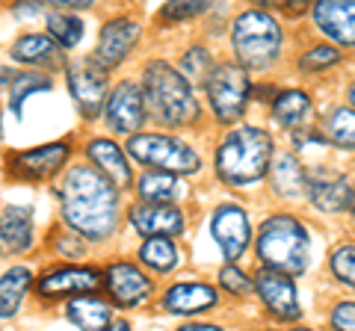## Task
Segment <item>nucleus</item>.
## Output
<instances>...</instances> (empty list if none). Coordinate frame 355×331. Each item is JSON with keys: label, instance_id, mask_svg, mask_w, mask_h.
Masks as SVG:
<instances>
[{"label": "nucleus", "instance_id": "obj_8", "mask_svg": "<svg viewBox=\"0 0 355 331\" xmlns=\"http://www.w3.org/2000/svg\"><path fill=\"white\" fill-rule=\"evenodd\" d=\"M210 231H214V240L219 242V249H222V255H225L228 263H234L243 255V251H246L249 240H252L249 216L237 204H222V207H216L214 222H210Z\"/></svg>", "mask_w": 355, "mask_h": 331}, {"label": "nucleus", "instance_id": "obj_16", "mask_svg": "<svg viewBox=\"0 0 355 331\" xmlns=\"http://www.w3.org/2000/svg\"><path fill=\"white\" fill-rule=\"evenodd\" d=\"M314 21L329 39L355 48V0H349V3H340V0L317 3L314 6Z\"/></svg>", "mask_w": 355, "mask_h": 331}, {"label": "nucleus", "instance_id": "obj_35", "mask_svg": "<svg viewBox=\"0 0 355 331\" xmlns=\"http://www.w3.org/2000/svg\"><path fill=\"white\" fill-rule=\"evenodd\" d=\"M219 281H222V287H225L228 293H234V296H249L252 290H254V284H252V278L246 272H240L237 267H225L219 272Z\"/></svg>", "mask_w": 355, "mask_h": 331}, {"label": "nucleus", "instance_id": "obj_10", "mask_svg": "<svg viewBox=\"0 0 355 331\" xmlns=\"http://www.w3.org/2000/svg\"><path fill=\"white\" fill-rule=\"evenodd\" d=\"M69 89L86 118H95L101 113L104 98H107V77L101 69H95L92 60L69 65Z\"/></svg>", "mask_w": 355, "mask_h": 331}, {"label": "nucleus", "instance_id": "obj_38", "mask_svg": "<svg viewBox=\"0 0 355 331\" xmlns=\"http://www.w3.org/2000/svg\"><path fill=\"white\" fill-rule=\"evenodd\" d=\"M57 240H60V242H57V249L65 251V255H71V258L83 255V242H74L77 237H71V234H60Z\"/></svg>", "mask_w": 355, "mask_h": 331}, {"label": "nucleus", "instance_id": "obj_23", "mask_svg": "<svg viewBox=\"0 0 355 331\" xmlns=\"http://www.w3.org/2000/svg\"><path fill=\"white\" fill-rule=\"evenodd\" d=\"M272 186L275 193L284 195V198H293V195H302L308 193V172L302 169L293 154H279L272 163Z\"/></svg>", "mask_w": 355, "mask_h": 331}, {"label": "nucleus", "instance_id": "obj_45", "mask_svg": "<svg viewBox=\"0 0 355 331\" xmlns=\"http://www.w3.org/2000/svg\"><path fill=\"white\" fill-rule=\"evenodd\" d=\"M352 216H355V204H352Z\"/></svg>", "mask_w": 355, "mask_h": 331}, {"label": "nucleus", "instance_id": "obj_22", "mask_svg": "<svg viewBox=\"0 0 355 331\" xmlns=\"http://www.w3.org/2000/svg\"><path fill=\"white\" fill-rule=\"evenodd\" d=\"M69 316L77 328L83 331H107L110 319H113V307L104 299H95V296H77L69 302Z\"/></svg>", "mask_w": 355, "mask_h": 331}, {"label": "nucleus", "instance_id": "obj_1", "mask_svg": "<svg viewBox=\"0 0 355 331\" xmlns=\"http://www.w3.org/2000/svg\"><path fill=\"white\" fill-rule=\"evenodd\" d=\"M65 225L86 240H107L119 225V193L104 172L74 166L60 186Z\"/></svg>", "mask_w": 355, "mask_h": 331}, {"label": "nucleus", "instance_id": "obj_31", "mask_svg": "<svg viewBox=\"0 0 355 331\" xmlns=\"http://www.w3.org/2000/svg\"><path fill=\"white\" fill-rule=\"evenodd\" d=\"M178 69H181V77L187 83H205L210 80V74H214V62H210V53L205 48H190L178 62Z\"/></svg>", "mask_w": 355, "mask_h": 331}, {"label": "nucleus", "instance_id": "obj_37", "mask_svg": "<svg viewBox=\"0 0 355 331\" xmlns=\"http://www.w3.org/2000/svg\"><path fill=\"white\" fill-rule=\"evenodd\" d=\"M331 328L335 331H355V302H340L331 311Z\"/></svg>", "mask_w": 355, "mask_h": 331}, {"label": "nucleus", "instance_id": "obj_41", "mask_svg": "<svg viewBox=\"0 0 355 331\" xmlns=\"http://www.w3.org/2000/svg\"><path fill=\"white\" fill-rule=\"evenodd\" d=\"M178 331H222L219 325H207V323H198V325H184V328H178Z\"/></svg>", "mask_w": 355, "mask_h": 331}, {"label": "nucleus", "instance_id": "obj_26", "mask_svg": "<svg viewBox=\"0 0 355 331\" xmlns=\"http://www.w3.org/2000/svg\"><path fill=\"white\" fill-rule=\"evenodd\" d=\"M30 284H33V275L24 267H15V269L3 272V278H0V319L15 316L18 305H21V299H24Z\"/></svg>", "mask_w": 355, "mask_h": 331}, {"label": "nucleus", "instance_id": "obj_15", "mask_svg": "<svg viewBox=\"0 0 355 331\" xmlns=\"http://www.w3.org/2000/svg\"><path fill=\"white\" fill-rule=\"evenodd\" d=\"M130 225L146 234L148 240L151 237H166L172 240L184 231V213L178 211L172 204H137L130 207Z\"/></svg>", "mask_w": 355, "mask_h": 331}, {"label": "nucleus", "instance_id": "obj_34", "mask_svg": "<svg viewBox=\"0 0 355 331\" xmlns=\"http://www.w3.org/2000/svg\"><path fill=\"white\" fill-rule=\"evenodd\" d=\"M335 62H340V53L335 48H329V45H320V48H311L305 57L299 60V69L302 71H323Z\"/></svg>", "mask_w": 355, "mask_h": 331}, {"label": "nucleus", "instance_id": "obj_20", "mask_svg": "<svg viewBox=\"0 0 355 331\" xmlns=\"http://www.w3.org/2000/svg\"><path fill=\"white\" fill-rule=\"evenodd\" d=\"M216 305V293L214 287L207 284H196V281H184V284H172L169 293L163 296V307L169 314H181V316H190V314H202L207 307Z\"/></svg>", "mask_w": 355, "mask_h": 331}, {"label": "nucleus", "instance_id": "obj_6", "mask_svg": "<svg viewBox=\"0 0 355 331\" xmlns=\"http://www.w3.org/2000/svg\"><path fill=\"white\" fill-rule=\"evenodd\" d=\"M128 151L133 160L151 166L166 175H193L202 166V157L187 142L166 134H137L128 139Z\"/></svg>", "mask_w": 355, "mask_h": 331}, {"label": "nucleus", "instance_id": "obj_32", "mask_svg": "<svg viewBox=\"0 0 355 331\" xmlns=\"http://www.w3.org/2000/svg\"><path fill=\"white\" fill-rule=\"evenodd\" d=\"M48 30L62 48H74L77 42L83 39V21L74 15H65V12L48 15Z\"/></svg>", "mask_w": 355, "mask_h": 331}, {"label": "nucleus", "instance_id": "obj_12", "mask_svg": "<svg viewBox=\"0 0 355 331\" xmlns=\"http://www.w3.org/2000/svg\"><path fill=\"white\" fill-rule=\"evenodd\" d=\"M146 121V98L137 83H119L107 101V125L116 134H133Z\"/></svg>", "mask_w": 355, "mask_h": 331}, {"label": "nucleus", "instance_id": "obj_9", "mask_svg": "<svg viewBox=\"0 0 355 331\" xmlns=\"http://www.w3.org/2000/svg\"><path fill=\"white\" fill-rule=\"evenodd\" d=\"M137 36H139L137 21H130V18H113V21H107L104 30H101V39H98L92 65H95V69H101L104 74L110 69H116V65L130 53V48L137 45Z\"/></svg>", "mask_w": 355, "mask_h": 331}, {"label": "nucleus", "instance_id": "obj_29", "mask_svg": "<svg viewBox=\"0 0 355 331\" xmlns=\"http://www.w3.org/2000/svg\"><path fill=\"white\" fill-rule=\"evenodd\" d=\"M139 258L146 267H151L154 272H169L175 263H178V249L172 240L166 237H151L146 240V246L139 249Z\"/></svg>", "mask_w": 355, "mask_h": 331}, {"label": "nucleus", "instance_id": "obj_36", "mask_svg": "<svg viewBox=\"0 0 355 331\" xmlns=\"http://www.w3.org/2000/svg\"><path fill=\"white\" fill-rule=\"evenodd\" d=\"M202 12H207V3H202V0H184V3H166L160 15L166 21H181V18H193Z\"/></svg>", "mask_w": 355, "mask_h": 331}, {"label": "nucleus", "instance_id": "obj_14", "mask_svg": "<svg viewBox=\"0 0 355 331\" xmlns=\"http://www.w3.org/2000/svg\"><path fill=\"white\" fill-rule=\"evenodd\" d=\"M69 151H71L69 142H48V145L12 154L9 166H12V172L21 175V178L42 181V178H51L53 172L62 169V163L69 160Z\"/></svg>", "mask_w": 355, "mask_h": 331}, {"label": "nucleus", "instance_id": "obj_44", "mask_svg": "<svg viewBox=\"0 0 355 331\" xmlns=\"http://www.w3.org/2000/svg\"><path fill=\"white\" fill-rule=\"evenodd\" d=\"M299 331H311V328H299Z\"/></svg>", "mask_w": 355, "mask_h": 331}, {"label": "nucleus", "instance_id": "obj_30", "mask_svg": "<svg viewBox=\"0 0 355 331\" xmlns=\"http://www.w3.org/2000/svg\"><path fill=\"white\" fill-rule=\"evenodd\" d=\"M308 107H311L308 95H305V92L291 89V92H282L279 98H275V104H272V116H275V121H279V125L293 127V125H299V121L305 118Z\"/></svg>", "mask_w": 355, "mask_h": 331}, {"label": "nucleus", "instance_id": "obj_33", "mask_svg": "<svg viewBox=\"0 0 355 331\" xmlns=\"http://www.w3.org/2000/svg\"><path fill=\"white\" fill-rule=\"evenodd\" d=\"M331 272L338 275V281L355 287V246H340L331 255Z\"/></svg>", "mask_w": 355, "mask_h": 331}, {"label": "nucleus", "instance_id": "obj_27", "mask_svg": "<svg viewBox=\"0 0 355 331\" xmlns=\"http://www.w3.org/2000/svg\"><path fill=\"white\" fill-rule=\"evenodd\" d=\"M51 77L44 74H36V71H18L12 86H9V109H12V116L21 118L24 116V101L33 95V92H48L51 89Z\"/></svg>", "mask_w": 355, "mask_h": 331}, {"label": "nucleus", "instance_id": "obj_21", "mask_svg": "<svg viewBox=\"0 0 355 331\" xmlns=\"http://www.w3.org/2000/svg\"><path fill=\"white\" fill-rule=\"evenodd\" d=\"M86 154H89V160H92L116 186H121V190L130 186V181H133L130 166H128L125 154H121V148L116 145V142H110V139H92V142H89V148H86Z\"/></svg>", "mask_w": 355, "mask_h": 331}, {"label": "nucleus", "instance_id": "obj_24", "mask_svg": "<svg viewBox=\"0 0 355 331\" xmlns=\"http://www.w3.org/2000/svg\"><path fill=\"white\" fill-rule=\"evenodd\" d=\"M9 53H12V60L27 62V65H57V62H62L60 48L53 45L48 36H36V33L21 36Z\"/></svg>", "mask_w": 355, "mask_h": 331}, {"label": "nucleus", "instance_id": "obj_28", "mask_svg": "<svg viewBox=\"0 0 355 331\" xmlns=\"http://www.w3.org/2000/svg\"><path fill=\"white\" fill-rule=\"evenodd\" d=\"M323 136L338 148H355V109L338 107L326 116Z\"/></svg>", "mask_w": 355, "mask_h": 331}, {"label": "nucleus", "instance_id": "obj_42", "mask_svg": "<svg viewBox=\"0 0 355 331\" xmlns=\"http://www.w3.org/2000/svg\"><path fill=\"white\" fill-rule=\"evenodd\" d=\"M107 331H130V323H125V319H119V323H113Z\"/></svg>", "mask_w": 355, "mask_h": 331}, {"label": "nucleus", "instance_id": "obj_7", "mask_svg": "<svg viewBox=\"0 0 355 331\" xmlns=\"http://www.w3.org/2000/svg\"><path fill=\"white\" fill-rule=\"evenodd\" d=\"M249 95H252V83H249V74L243 65H234V62L216 65L207 80V98H210V107H214L219 121L243 118Z\"/></svg>", "mask_w": 355, "mask_h": 331}, {"label": "nucleus", "instance_id": "obj_39", "mask_svg": "<svg viewBox=\"0 0 355 331\" xmlns=\"http://www.w3.org/2000/svg\"><path fill=\"white\" fill-rule=\"evenodd\" d=\"M39 12H42L39 3H18V6H15V15H18V18H24V15H39Z\"/></svg>", "mask_w": 355, "mask_h": 331}, {"label": "nucleus", "instance_id": "obj_3", "mask_svg": "<svg viewBox=\"0 0 355 331\" xmlns=\"http://www.w3.org/2000/svg\"><path fill=\"white\" fill-rule=\"evenodd\" d=\"M272 160V139L261 127H237L234 134H228L222 139V145L216 151V169L219 178L246 186L261 181Z\"/></svg>", "mask_w": 355, "mask_h": 331}, {"label": "nucleus", "instance_id": "obj_19", "mask_svg": "<svg viewBox=\"0 0 355 331\" xmlns=\"http://www.w3.org/2000/svg\"><path fill=\"white\" fill-rule=\"evenodd\" d=\"M33 246V211L30 207H6L0 216V251L21 255Z\"/></svg>", "mask_w": 355, "mask_h": 331}, {"label": "nucleus", "instance_id": "obj_17", "mask_svg": "<svg viewBox=\"0 0 355 331\" xmlns=\"http://www.w3.org/2000/svg\"><path fill=\"white\" fill-rule=\"evenodd\" d=\"M104 275L89 267H62L48 275H42L39 293L42 296H69V293H89L101 287Z\"/></svg>", "mask_w": 355, "mask_h": 331}, {"label": "nucleus", "instance_id": "obj_5", "mask_svg": "<svg viewBox=\"0 0 355 331\" xmlns=\"http://www.w3.org/2000/svg\"><path fill=\"white\" fill-rule=\"evenodd\" d=\"M231 42H234V51H237V60L243 62V69H266L279 57L282 27L272 15L252 9V12H243L234 21Z\"/></svg>", "mask_w": 355, "mask_h": 331}, {"label": "nucleus", "instance_id": "obj_25", "mask_svg": "<svg viewBox=\"0 0 355 331\" xmlns=\"http://www.w3.org/2000/svg\"><path fill=\"white\" fill-rule=\"evenodd\" d=\"M139 195L146 204H172L184 195V184L178 181V175L166 172H148L139 181Z\"/></svg>", "mask_w": 355, "mask_h": 331}, {"label": "nucleus", "instance_id": "obj_40", "mask_svg": "<svg viewBox=\"0 0 355 331\" xmlns=\"http://www.w3.org/2000/svg\"><path fill=\"white\" fill-rule=\"evenodd\" d=\"M15 74H18V71H12V69H6V65H0V86H12V80H15Z\"/></svg>", "mask_w": 355, "mask_h": 331}, {"label": "nucleus", "instance_id": "obj_13", "mask_svg": "<svg viewBox=\"0 0 355 331\" xmlns=\"http://www.w3.org/2000/svg\"><path fill=\"white\" fill-rule=\"evenodd\" d=\"M254 290L261 293L263 305L270 307L272 316L284 319H299V293H296V284L291 281V275H282V272H272V269H263L258 278H254Z\"/></svg>", "mask_w": 355, "mask_h": 331}, {"label": "nucleus", "instance_id": "obj_18", "mask_svg": "<svg viewBox=\"0 0 355 331\" xmlns=\"http://www.w3.org/2000/svg\"><path fill=\"white\" fill-rule=\"evenodd\" d=\"M107 287H110V296L125 307L139 305L151 293V281L133 263H113L107 269Z\"/></svg>", "mask_w": 355, "mask_h": 331}, {"label": "nucleus", "instance_id": "obj_43", "mask_svg": "<svg viewBox=\"0 0 355 331\" xmlns=\"http://www.w3.org/2000/svg\"><path fill=\"white\" fill-rule=\"evenodd\" d=\"M349 101H352V107H355V86H352V89H349Z\"/></svg>", "mask_w": 355, "mask_h": 331}, {"label": "nucleus", "instance_id": "obj_4", "mask_svg": "<svg viewBox=\"0 0 355 331\" xmlns=\"http://www.w3.org/2000/svg\"><path fill=\"white\" fill-rule=\"evenodd\" d=\"M258 255L266 263V269H272V272H282V275L305 272L308 258H311V242H308L305 225L287 213L270 216L261 225Z\"/></svg>", "mask_w": 355, "mask_h": 331}, {"label": "nucleus", "instance_id": "obj_2", "mask_svg": "<svg viewBox=\"0 0 355 331\" xmlns=\"http://www.w3.org/2000/svg\"><path fill=\"white\" fill-rule=\"evenodd\" d=\"M146 113L163 127L193 125L198 118V101L193 98L190 83L169 62H151L146 69Z\"/></svg>", "mask_w": 355, "mask_h": 331}, {"label": "nucleus", "instance_id": "obj_11", "mask_svg": "<svg viewBox=\"0 0 355 331\" xmlns=\"http://www.w3.org/2000/svg\"><path fill=\"white\" fill-rule=\"evenodd\" d=\"M308 195H311V202H314V207H320V211H326V213L349 211L355 204L352 184L331 169L308 172Z\"/></svg>", "mask_w": 355, "mask_h": 331}]
</instances>
